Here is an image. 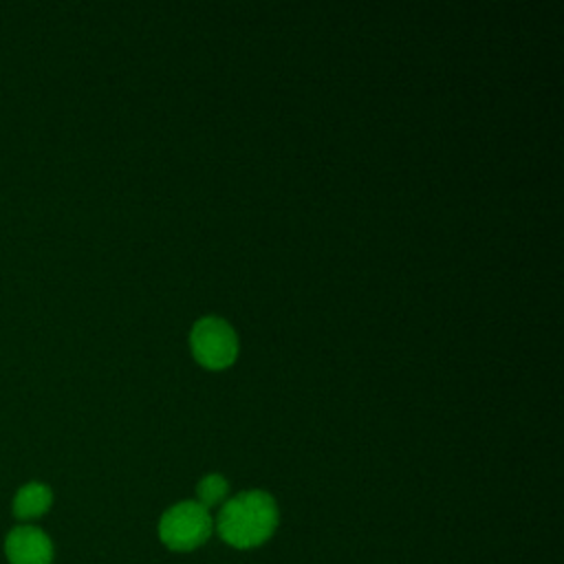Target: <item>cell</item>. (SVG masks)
<instances>
[{
  "label": "cell",
  "instance_id": "obj_1",
  "mask_svg": "<svg viewBox=\"0 0 564 564\" xmlns=\"http://www.w3.org/2000/svg\"><path fill=\"white\" fill-rule=\"evenodd\" d=\"M278 527L275 500L264 491H242L229 498L218 518V535L234 549L260 546Z\"/></svg>",
  "mask_w": 564,
  "mask_h": 564
},
{
  "label": "cell",
  "instance_id": "obj_2",
  "mask_svg": "<svg viewBox=\"0 0 564 564\" xmlns=\"http://www.w3.org/2000/svg\"><path fill=\"white\" fill-rule=\"evenodd\" d=\"M214 522L209 509L194 500L178 502L170 507L159 520V538L170 551H192L198 549L212 533Z\"/></svg>",
  "mask_w": 564,
  "mask_h": 564
},
{
  "label": "cell",
  "instance_id": "obj_3",
  "mask_svg": "<svg viewBox=\"0 0 564 564\" xmlns=\"http://www.w3.org/2000/svg\"><path fill=\"white\" fill-rule=\"evenodd\" d=\"M189 348L200 366L223 370L236 361L238 337L229 322L220 317H200L189 333Z\"/></svg>",
  "mask_w": 564,
  "mask_h": 564
},
{
  "label": "cell",
  "instance_id": "obj_4",
  "mask_svg": "<svg viewBox=\"0 0 564 564\" xmlns=\"http://www.w3.org/2000/svg\"><path fill=\"white\" fill-rule=\"evenodd\" d=\"M4 553L11 564H51L53 544L48 535L37 527H15L7 533Z\"/></svg>",
  "mask_w": 564,
  "mask_h": 564
},
{
  "label": "cell",
  "instance_id": "obj_5",
  "mask_svg": "<svg viewBox=\"0 0 564 564\" xmlns=\"http://www.w3.org/2000/svg\"><path fill=\"white\" fill-rule=\"evenodd\" d=\"M53 491L44 482H26L13 498V513L20 520L40 518L51 509Z\"/></svg>",
  "mask_w": 564,
  "mask_h": 564
},
{
  "label": "cell",
  "instance_id": "obj_6",
  "mask_svg": "<svg viewBox=\"0 0 564 564\" xmlns=\"http://www.w3.org/2000/svg\"><path fill=\"white\" fill-rule=\"evenodd\" d=\"M227 480L220 474H207L200 482H198V505H203L205 509L220 505L227 498Z\"/></svg>",
  "mask_w": 564,
  "mask_h": 564
}]
</instances>
